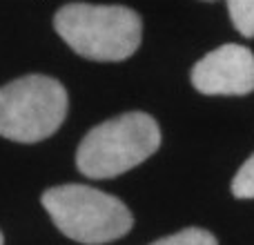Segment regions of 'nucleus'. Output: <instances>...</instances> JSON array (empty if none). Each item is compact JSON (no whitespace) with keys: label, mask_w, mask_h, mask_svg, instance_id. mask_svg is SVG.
Returning a JSON list of instances; mask_svg holds the SVG:
<instances>
[{"label":"nucleus","mask_w":254,"mask_h":245,"mask_svg":"<svg viewBox=\"0 0 254 245\" xmlns=\"http://www.w3.org/2000/svg\"><path fill=\"white\" fill-rule=\"evenodd\" d=\"M54 29L78 56L98 62L125 61L143 38L140 16L121 4H63L54 13Z\"/></svg>","instance_id":"nucleus-1"},{"label":"nucleus","mask_w":254,"mask_h":245,"mask_svg":"<svg viewBox=\"0 0 254 245\" xmlns=\"http://www.w3.org/2000/svg\"><path fill=\"white\" fill-rule=\"evenodd\" d=\"M161 147V127L145 112H127L85 134L76 167L87 179H114L147 161Z\"/></svg>","instance_id":"nucleus-2"},{"label":"nucleus","mask_w":254,"mask_h":245,"mask_svg":"<svg viewBox=\"0 0 254 245\" xmlns=\"http://www.w3.org/2000/svg\"><path fill=\"white\" fill-rule=\"evenodd\" d=\"M40 203L54 225L76 243H112L123 239L134 225V216L121 198L89 185H58L47 189Z\"/></svg>","instance_id":"nucleus-3"},{"label":"nucleus","mask_w":254,"mask_h":245,"mask_svg":"<svg viewBox=\"0 0 254 245\" xmlns=\"http://www.w3.org/2000/svg\"><path fill=\"white\" fill-rule=\"evenodd\" d=\"M63 83L29 74L0 87V136L16 143H38L56 134L67 116Z\"/></svg>","instance_id":"nucleus-4"},{"label":"nucleus","mask_w":254,"mask_h":245,"mask_svg":"<svg viewBox=\"0 0 254 245\" xmlns=\"http://www.w3.org/2000/svg\"><path fill=\"white\" fill-rule=\"evenodd\" d=\"M194 89L205 96H246L254 92V54L243 45L212 49L190 71Z\"/></svg>","instance_id":"nucleus-5"},{"label":"nucleus","mask_w":254,"mask_h":245,"mask_svg":"<svg viewBox=\"0 0 254 245\" xmlns=\"http://www.w3.org/2000/svg\"><path fill=\"white\" fill-rule=\"evenodd\" d=\"M228 11L234 29L246 38H254V0H228Z\"/></svg>","instance_id":"nucleus-6"},{"label":"nucleus","mask_w":254,"mask_h":245,"mask_svg":"<svg viewBox=\"0 0 254 245\" xmlns=\"http://www.w3.org/2000/svg\"><path fill=\"white\" fill-rule=\"evenodd\" d=\"M149 245H219L216 237L203 228H185L176 234L149 243Z\"/></svg>","instance_id":"nucleus-7"},{"label":"nucleus","mask_w":254,"mask_h":245,"mask_svg":"<svg viewBox=\"0 0 254 245\" xmlns=\"http://www.w3.org/2000/svg\"><path fill=\"white\" fill-rule=\"evenodd\" d=\"M232 194L237 198H254V154L239 167L232 179Z\"/></svg>","instance_id":"nucleus-8"},{"label":"nucleus","mask_w":254,"mask_h":245,"mask_svg":"<svg viewBox=\"0 0 254 245\" xmlns=\"http://www.w3.org/2000/svg\"><path fill=\"white\" fill-rule=\"evenodd\" d=\"M0 245H2V232H0Z\"/></svg>","instance_id":"nucleus-9"}]
</instances>
